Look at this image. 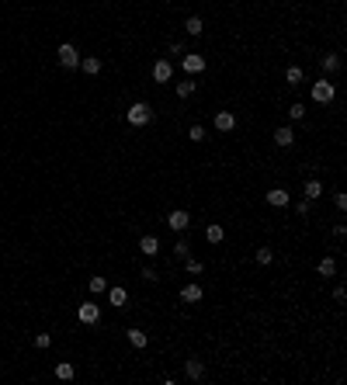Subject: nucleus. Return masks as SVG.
<instances>
[{
    "label": "nucleus",
    "mask_w": 347,
    "mask_h": 385,
    "mask_svg": "<svg viewBox=\"0 0 347 385\" xmlns=\"http://www.w3.org/2000/svg\"><path fill=\"white\" fill-rule=\"evenodd\" d=\"M167 226H170L174 232H184L188 226H191V215L184 212V209H177V212H170V219H167Z\"/></svg>",
    "instance_id": "423d86ee"
},
{
    "label": "nucleus",
    "mask_w": 347,
    "mask_h": 385,
    "mask_svg": "<svg viewBox=\"0 0 347 385\" xmlns=\"http://www.w3.org/2000/svg\"><path fill=\"white\" fill-rule=\"evenodd\" d=\"M201 295H205V291H201V285H184V288H181V302H184V306H194V302H201Z\"/></svg>",
    "instance_id": "0eeeda50"
},
{
    "label": "nucleus",
    "mask_w": 347,
    "mask_h": 385,
    "mask_svg": "<svg viewBox=\"0 0 347 385\" xmlns=\"http://www.w3.org/2000/svg\"><path fill=\"white\" fill-rule=\"evenodd\" d=\"M129 344H132V347H139V350H142V347L150 344V340H146V333H142V330H129Z\"/></svg>",
    "instance_id": "5701e85b"
},
{
    "label": "nucleus",
    "mask_w": 347,
    "mask_h": 385,
    "mask_svg": "<svg viewBox=\"0 0 347 385\" xmlns=\"http://www.w3.org/2000/svg\"><path fill=\"white\" fill-rule=\"evenodd\" d=\"M184 268H188V274H201V271H205V268H201V260H194L191 253L184 257Z\"/></svg>",
    "instance_id": "a878e982"
},
{
    "label": "nucleus",
    "mask_w": 347,
    "mask_h": 385,
    "mask_svg": "<svg viewBox=\"0 0 347 385\" xmlns=\"http://www.w3.org/2000/svg\"><path fill=\"white\" fill-rule=\"evenodd\" d=\"M59 63H63L66 70H77V66H80L77 45H70V42H63V45H59Z\"/></svg>",
    "instance_id": "7ed1b4c3"
},
{
    "label": "nucleus",
    "mask_w": 347,
    "mask_h": 385,
    "mask_svg": "<svg viewBox=\"0 0 347 385\" xmlns=\"http://www.w3.org/2000/svg\"><path fill=\"white\" fill-rule=\"evenodd\" d=\"M87 288L94 291V295H101V291L108 288V281H104V278H91V281H87Z\"/></svg>",
    "instance_id": "bb28decb"
},
{
    "label": "nucleus",
    "mask_w": 347,
    "mask_h": 385,
    "mask_svg": "<svg viewBox=\"0 0 347 385\" xmlns=\"http://www.w3.org/2000/svg\"><path fill=\"white\" fill-rule=\"evenodd\" d=\"M184 375H188L191 382H198V378L205 375V365H201L198 358H188V361H184Z\"/></svg>",
    "instance_id": "9b49d317"
},
{
    "label": "nucleus",
    "mask_w": 347,
    "mask_h": 385,
    "mask_svg": "<svg viewBox=\"0 0 347 385\" xmlns=\"http://www.w3.org/2000/svg\"><path fill=\"white\" fill-rule=\"evenodd\" d=\"M35 347H42V350L52 347V337H49V333H39V337H35Z\"/></svg>",
    "instance_id": "7c9ffc66"
},
{
    "label": "nucleus",
    "mask_w": 347,
    "mask_h": 385,
    "mask_svg": "<svg viewBox=\"0 0 347 385\" xmlns=\"http://www.w3.org/2000/svg\"><path fill=\"white\" fill-rule=\"evenodd\" d=\"M288 201H292V194L285 191V188H271L268 191V205H274V209H285Z\"/></svg>",
    "instance_id": "6e6552de"
},
{
    "label": "nucleus",
    "mask_w": 347,
    "mask_h": 385,
    "mask_svg": "<svg viewBox=\"0 0 347 385\" xmlns=\"http://www.w3.org/2000/svg\"><path fill=\"white\" fill-rule=\"evenodd\" d=\"M97 316H101V309H97L94 302H83V306H77V319L83 323V327H91V323H97Z\"/></svg>",
    "instance_id": "39448f33"
},
{
    "label": "nucleus",
    "mask_w": 347,
    "mask_h": 385,
    "mask_svg": "<svg viewBox=\"0 0 347 385\" xmlns=\"http://www.w3.org/2000/svg\"><path fill=\"white\" fill-rule=\"evenodd\" d=\"M320 194H323V184H320V181H306V188H302V198H306V201H316Z\"/></svg>",
    "instance_id": "2eb2a0df"
},
{
    "label": "nucleus",
    "mask_w": 347,
    "mask_h": 385,
    "mask_svg": "<svg viewBox=\"0 0 347 385\" xmlns=\"http://www.w3.org/2000/svg\"><path fill=\"white\" fill-rule=\"evenodd\" d=\"M174 253L184 260V257H188V240H177V243H174Z\"/></svg>",
    "instance_id": "c756f323"
},
{
    "label": "nucleus",
    "mask_w": 347,
    "mask_h": 385,
    "mask_svg": "<svg viewBox=\"0 0 347 385\" xmlns=\"http://www.w3.org/2000/svg\"><path fill=\"white\" fill-rule=\"evenodd\" d=\"M170 77H174V66L167 63V59H160V63L153 66V80H156V83H167Z\"/></svg>",
    "instance_id": "9d476101"
},
{
    "label": "nucleus",
    "mask_w": 347,
    "mask_h": 385,
    "mask_svg": "<svg viewBox=\"0 0 347 385\" xmlns=\"http://www.w3.org/2000/svg\"><path fill=\"white\" fill-rule=\"evenodd\" d=\"M309 205H312V201H306V198H302V201L295 205V209H299V215H309Z\"/></svg>",
    "instance_id": "473e14b6"
},
{
    "label": "nucleus",
    "mask_w": 347,
    "mask_h": 385,
    "mask_svg": "<svg viewBox=\"0 0 347 385\" xmlns=\"http://www.w3.org/2000/svg\"><path fill=\"white\" fill-rule=\"evenodd\" d=\"M191 94H194V83H191V80L177 83V97H191Z\"/></svg>",
    "instance_id": "c85d7f7f"
},
{
    "label": "nucleus",
    "mask_w": 347,
    "mask_h": 385,
    "mask_svg": "<svg viewBox=\"0 0 347 385\" xmlns=\"http://www.w3.org/2000/svg\"><path fill=\"white\" fill-rule=\"evenodd\" d=\"M188 139H191V142H205V129H201V125H191V129H188Z\"/></svg>",
    "instance_id": "cd10ccee"
},
{
    "label": "nucleus",
    "mask_w": 347,
    "mask_h": 385,
    "mask_svg": "<svg viewBox=\"0 0 347 385\" xmlns=\"http://www.w3.org/2000/svg\"><path fill=\"white\" fill-rule=\"evenodd\" d=\"M77 375V368L70 365V361H63V365H56V378H63V382H70Z\"/></svg>",
    "instance_id": "a211bd4d"
},
{
    "label": "nucleus",
    "mask_w": 347,
    "mask_h": 385,
    "mask_svg": "<svg viewBox=\"0 0 347 385\" xmlns=\"http://www.w3.org/2000/svg\"><path fill=\"white\" fill-rule=\"evenodd\" d=\"M233 125H236L233 111H219V115H215V129H219V132H233Z\"/></svg>",
    "instance_id": "f8f14e48"
},
{
    "label": "nucleus",
    "mask_w": 347,
    "mask_h": 385,
    "mask_svg": "<svg viewBox=\"0 0 347 385\" xmlns=\"http://www.w3.org/2000/svg\"><path fill=\"white\" fill-rule=\"evenodd\" d=\"M108 302H111V306H125V302H129L125 288H111V291H108Z\"/></svg>",
    "instance_id": "4be33fe9"
},
{
    "label": "nucleus",
    "mask_w": 347,
    "mask_h": 385,
    "mask_svg": "<svg viewBox=\"0 0 347 385\" xmlns=\"http://www.w3.org/2000/svg\"><path fill=\"white\" fill-rule=\"evenodd\" d=\"M80 70L94 77V73H101V59H97V56H87V59H80Z\"/></svg>",
    "instance_id": "f3484780"
},
{
    "label": "nucleus",
    "mask_w": 347,
    "mask_h": 385,
    "mask_svg": "<svg viewBox=\"0 0 347 385\" xmlns=\"http://www.w3.org/2000/svg\"><path fill=\"white\" fill-rule=\"evenodd\" d=\"M184 28H188V35H201V32H205V24H201L198 14H191V18L184 21Z\"/></svg>",
    "instance_id": "6ab92c4d"
},
{
    "label": "nucleus",
    "mask_w": 347,
    "mask_h": 385,
    "mask_svg": "<svg viewBox=\"0 0 347 385\" xmlns=\"http://www.w3.org/2000/svg\"><path fill=\"white\" fill-rule=\"evenodd\" d=\"M292 142H295V132H292L288 125H281V129H274V146H281V150H288Z\"/></svg>",
    "instance_id": "1a4fd4ad"
},
{
    "label": "nucleus",
    "mask_w": 347,
    "mask_h": 385,
    "mask_svg": "<svg viewBox=\"0 0 347 385\" xmlns=\"http://www.w3.org/2000/svg\"><path fill=\"white\" fill-rule=\"evenodd\" d=\"M316 271H320L323 278H333V274H337V260H333V257H323V260L316 264Z\"/></svg>",
    "instance_id": "dca6fc26"
},
{
    "label": "nucleus",
    "mask_w": 347,
    "mask_h": 385,
    "mask_svg": "<svg viewBox=\"0 0 347 385\" xmlns=\"http://www.w3.org/2000/svg\"><path fill=\"white\" fill-rule=\"evenodd\" d=\"M125 118H129V125H132V129H142V125H150V122H153V108H150L146 101H135L132 108L125 111Z\"/></svg>",
    "instance_id": "f257e3e1"
},
{
    "label": "nucleus",
    "mask_w": 347,
    "mask_h": 385,
    "mask_svg": "<svg viewBox=\"0 0 347 385\" xmlns=\"http://www.w3.org/2000/svg\"><path fill=\"white\" fill-rule=\"evenodd\" d=\"M139 250L146 253V257H156V253H160V240H156V236H142V240H139Z\"/></svg>",
    "instance_id": "ddd939ff"
},
{
    "label": "nucleus",
    "mask_w": 347,
    "mask_h": 385,
    "mask_svg": "<svg viewBox=\"0 0 347 385\" xmlns=\"http://www.w3.org/2000/svg\"><path fill=\"white\" fill-rule=\"evenodd\" d=\"M253 257H257V264H261V268H268L271 260H274V250H271V247H261V250L253 253Z\"/></svg>",
    "instance_id": "b1692460"
},
{
    "label": "nucleus",
    "mask_w": 347,
    "mask_h": 385,
    "mask_svg": "<svg viewBox=\"0 0 347 385\" xmlns=\"http://www.w3.org/2000/svg\"><path fill=\"white\" fill-rule=\"evenodd\" d=\"M288 118H292V122H302V118H306V104H302V101H295V104L288 108Z\"/></svg>",
    "instance_id": "393cba45"
},
{
    "label": "nucleus",
    "mask_w": 347,
    "mask_h": 385,
    "mask_svg": "<svg viewBox=\"0 0 347 385\" xmlns=\"http://www.w3.org/2000/svg\"><path fill=\"white\" fill-rule=\"evenodd\" d=\"M320 66H323V73H337V70H340V56H323Z\"/></svg>",
    "instance_id": "aec40b11"
},
{
    "label": "nucleus",
    "mask_w": 347,
    "mask_h": 385,
    "mask_svg": "<svg viewBox=\"0 0 347 385\" xmlns=\"http://www.w3.org/2000/svg\"><path fill=\"white\" fill-rule=\"evenodd\" d=\"M181 66H184V73H188V77H194V73H205V56L188 52V56L181 59Z\"/></svg>",
    "instance_id": "20e7f679"
},
{
    "label": "nucleus",
    "mask_w": 347,
    "mask_h": 385,
    "mask_svg": "<svg viewBox=\"0 0 347 385\" xmlns=\"http://www.w3.org/2000/svg\"><path fill=\"white\" fill-rule=\"evenodd\" d=\"M333 97H337V87H333V83H330L327 77L312 83V101H316V104H330Z\"/></svg>",
    "instance_id": "f03ea898"
},
{
    "label": "nucleus",
    "mask_w": 347,
    "mask_h": 385,
    "mask_svg": "<svg viewBox=\"0 0 347 385\" xmlns=\"http://www.w3.org/2000/svg\"><path fill=\"white\" fill-rule=\"evenodd\" d=\"M285 80H288L292 87H299V83L306 80V73H302V66H288V73H285Z\"/></svg>",
    "instance_id": "412c9836"
},
{
    "label": "nucleus",
    "mask_w": 347,
    "mask_h": 385,
    "mask_svg": "<svg viewBox=\"0 0 347 385\" xmlns=\"http://www.w3.org/2000/svg\"><path fill=\"white\" fill-rule=\"evenodd\" d=\"M333 201H337V209H347V194L337 191V194H333Z\"/></svg>",
    "instance_id": "2f4dec72"
},
{
    "label": "nucleus",
    "mask_w": 347,
    "mask_h": 385,
    "mask_svg": "<svg viewBox=\"0 0 347 385\" xmlns=\"http://www.w3.org/2000/svg\"><path fill=\"white\" fill-rule=\"evenodd\" d=\"M205 240H209V243H212V247H219V243H222V240H226V229H222V226H219V222H212V226H209V229H205Z\"/></svg>",
    "instance_id": "4468645a"
}]
</instances>
